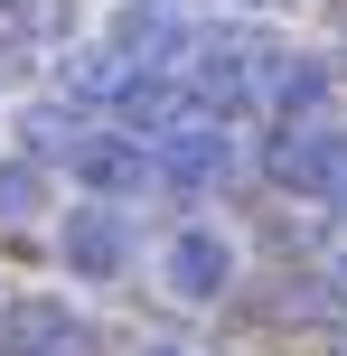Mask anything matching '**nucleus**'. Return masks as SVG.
Segmentation results:
<instances>
[{
  "label": "nucleus",
  "mask_w": 347,
  "mask_h": 356,
  "mask_svg": "<svg viewBox=\"0 0 347 356\" xmlns=\"http://www.w3.org/2000/svg\"><path fill=\"white\" fill-rule=\"evenodd\" d=\"M160 282L179 291V300H225V282H235V244H225L216 225H179L160 253Z\"/></svg>",
  "instance_id": "obj_1"
},
{
  "label": "nucleus",
  "mask_w": 347,
  "mask_h": 356,
  "mask_svg": "<svg viewBox=\"0 0 347 356\" xmlns=\"http://www.w3.org/2000/svg\"><path fill=\"white\" fill-rule=\"evenodd\" d=\"M56 253H66L75 282H113V272L131 263V225H122V207H75L66 234H56Z\"/></svg>",
  "instance_id": "obj_2"
},
{
  "label": "nucleus",
  "mask_w": 347,
  "mask_h": 356,
  "mask_svg": "<svg viewBox=\"0 0 347 356\" xmlns=\"http://www.w3.org/2000/svg\"><path fill=\"white\" fill-rule=\"evenodd\" d=\"M225 169H235V141H225V131H207V122H179V131L160 141V178H169V188H188V197L216 188Z\"/></svg>",
  "instance_id": "obj_3"
},
{
  "label": "nucleus",
  "mask_w": 347,
  "mask_h": 356,
  "mask_svg": "<svg viewBox=\"0 0 347 356\" xmlns=\"http://www.w3.org/2000/svg\"><path fill=\"white\" fill-rule=\"evenodd\" d=\"M66 160H75V178H85L94 197H131V188H141L150 169H160V160H141V141H131V131H104V141H75Z\"/></svg>",
  "instance_id": "obj_4"
},
{
  "label": "nucleus",
  "mask_w": 347,
  "mask_h": 356,
  "mask_svg": "<svg viewBox=\"0 0 347 356\" xmlns=\"http://www.w3.org/2000/svg\"><path fill=\"white\" fill-rule=\"evenodd\" d=\"M10 347L19 356H85V319H75L66 300H10Z\"/></svg>",
  "instance_id": "obj_5"
},
{
  "label": "nucleus",
  "mask_w": 347,
  "mask_h": 356,
  "mask_svg": "<svg viewBox=\"0 0 347 356\" xmlns=\"http://www.w3.org/2000/svg\"><path fill=\"white\" fill-rule=\"evenodd\" d=\"M47 207V178H38V160H0V225H19V216Z\"/></svg>",
  "instance_id": "obj_6"
},
{
  "label": "nucleus",
  "mask_w": 347,
  "mask_h": 356,
  "mask_svg": "<svg viewBox=\"0 0 347 356\" xmlns=\"http://www.w3.org/2000/svg\"><path fill=\"white\" fill-rule=\"evenodd\" d=\"M329 282H338V291H347V244H338V263H329Z\"/></svg>",
  "instance_id": "obj_7"
},
{
  "label": "nucleus",
  "mask_w": 347,
  "mask_h": 356,
  "mask_svg": "<svg viewBox=\"0 0 347 356\" xmlns=\"http://www.w3.org/2000/svg\"><path fill=\"white\" fill-rule=\"evenodd\" d=\"M141 356H188V347H141Z\"/></svg>",
  "instance_id": "obj_8"
}]
</instances>
